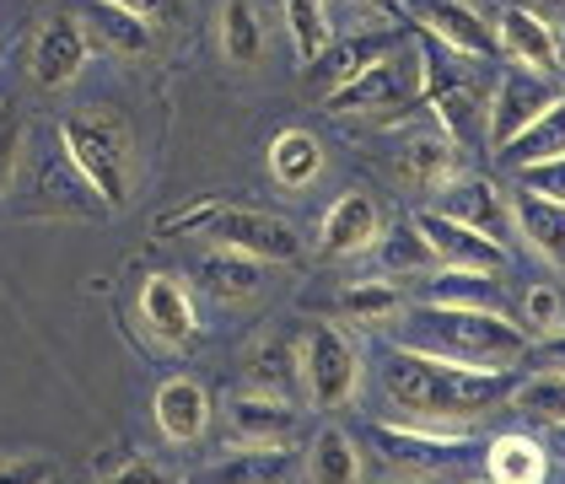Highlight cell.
Wrapping results in <instances>:
<instances>
[{
	"instance_id": "cell-33",
	"label": "cell",
	"mask_w": 565,
	"mask_h": 484,
	"mask_svg": "<svg viewBox=\"0 0 565 484\" xmlns=\"http://www.w3.org/2000/svg\"><path fill=\"white\" fill-rule=\"evenodd\" d=\"M383 265L398 269V275H415V269H431L436 265V254H431V243H426V232L415 226V221H398L388 237H383Z\"/></svg>"
},
{
	"instance_id": "cell-24",
	"label": "cell",
	"mask_w": 565,
	"mask_h": 484,
	"mask_svg": "<svg viewBox=\"0 0 565 484\" xmlns=\"http://www.w3.org/2000/svg\"><path fill=\"white\" fill-rule=\"evenodd\" d=\"M431 308H469V312H501V280L484 275V269H441L431 286H426Z\"/></svg>"
},
{
	"instance_id": "cell-13",
	"label": "cell",
	"mask_w": 565,
	"mask_h": 484,
	"mask_svg": "<svg viewBox=\"0 0 565 484\" xmlns=\"http://www.w3.org/2000/svg\"><path fill=\"white\" fill-rule=\"evenodd\" d=\"M436 211L463 221V226H475L484 237H495V243H507V232H512V205H507V194L490 178H458V183H447Z\"/></svg>"
},
{
	"instance_id": "cell-16",
	"label": "cell",
	"mask_w": 565,
	"mask_h": 484,
	"mask_svg": "<svg viewBox=\"0 0 565 484\" xmlns=\"http://www.w3.org/2000/svg\"><path fill=\"white\" fill-rule=\"evenodd\" d=\"M151 415H157V431L168 441H200L211 426V394L194 377H173V383L157 388Z\"/></svg>"
},
{
	"instance_id": "cell-43",
	"label": "cell",
	"mask_w": 565,
	"mask_h": 484,
	"mask_svg": "<svg viewBox=\"0 0 565 484\" xmlns=\"http://www.w3.org/2000/svg\"><path fill=\"white\" fill-rule=\"evenodd\" d=\"M350 6H355V11H372V6H377V0H350Z\"/></svg>"
},
{
	"instance_id": "cell-39",
	"label": "cell",
	"mask_w": 565,
	"mask_h": 484,
	"mask_svg": "<svg viewBox=\"0 0 565 484\" xmlns=\"http://www.w3.org/2000/svg\"><path fill=\"white\" fill-rule=\"evenodd\" d=\"M114 6H125V11L146 17V22H162V17H173V0H114Z\"/></svg>"
},
{
	"instance_id": "cell-21",
	"label": "cell",
	"mask_w": 565,
	"mask_h": 484,
	"mask_svg": "<svg viewBox=\"0 0 565 484\" xmlns=\"http://www.w3.org/2000/svg\"><path fill=\"white\" fill-rule=\"evenodd\" d=\"M512 221L522 226L527 248H539L550 265L565 269V205L561 200H544V194H527L522 189L518 200H512Z\"/></svg>"
},
{
	"instance_id": "cell-44",
	"label": "cell",
	"mask_w": 565,
	"mask_h": 484,
	"mask_svg": "<svg viewBox=\"0 0 565 484\" xmlns=\"http://www.w3.org/2000/svg\"><path fill=\"white\" fill-rule=\"evenodd\" d=\"M469 484H495V480H490V474H484V480H469Z\"/></svg>"
},
{
	"instance_id": "cell-4",
	"label": "cell",
	"mask_w": 565,
	"mask_h": 484,
	"mask_svg": "<svg viewBox=\"0 0 565 484\" xmlns=\"http://www.w3.org/2000/svg\"><path fill=\"white\" fill-rule=\"evenodd\" d=\"M372 452L383 458L393 480H436V474H452L469 463V431L463 426H388V420H372L366 426Z\"/></svg>"
},
{
	"instance_id": "cell-36",
	"label": "cell",
	"mask_w": 565,
	"mask_h": 484,
	"mask_svg": "<svg viewBox=\"0 0 565 484\" xmlns=\"http://www.w3.org/2000/svg\"><path fill=\"white\" fill-rule=\"evenodd\" d=\"M518 178H522V189H527V194H544V200H561V205H565V157L522 162Z\"/></svg>"
},
{
	"instance_id": "cell-41",
	"label": "cell",
	"mask_w": 565,
	"mask_h": 484,
	"mask_svg": "<svg viewBox=\"0 0 565 484\" xmlns=\"http://www.w3.org/2000/svg\"><path fill=\"white\" fill-rule=\"evenodd\" d=\"M550 431H555V447L565 452V420H561V426H550Z\"/></svg>"
},
{
	"instance_id": "cell-40",
	"label": "cell",
	"mask_w": 565,
	"mask_h": 484,
	"mask_svg": "<svg viewBox=\"0 0 565 484\" xmlns=\"http://www.w3.org/2000/svg\"><path fill=\"white\" fill-rule=\"evenodd\" d=\"M544 361H550V366H555V372H565V340H555V345H550V351H544Z\"/></svg>"
},
{
	"instance_id": "cell-30",
	"label": "cell",
	"mask_w": 565,
	"mask_h": 484,
	"mask_svg": "<svg viewBox=\"0 0 565 484\" xmlns=\"http://www.w3.org/2000/svg\"><path fill=\"white\" fill-rule=\"evenodd\" d=\"M507 404H512V409H522L527 420H539V426H561V420H565V372L544 366V372L522 377Z\"/></svg>"
},
{
	"instance_id": "cell-34",
	"label": "cell",
	"mask_w": 565,
	"mask_h": 484,
	"mask_svg": "<svg viewBox=\"0 0 565 484\" xmlns=\"http://www.w3.org/2000/svg\"><path fill=\"white\" fill-rule=\"evenodd\" d=\"M522 323H527L533 334H555L565 323V297L555 286H527V291H522Z\"/></svg>"
},
{
	"instance_id": "cell-11",
	"label": "cell",
	"mask_w": 565,
	"mask_h": 484,
	"mask_svg": "<svg viewBox=\"0 0 565 484\" xmlns=\"http://www.w3.org/2000/svg\"><path fill=\"white\" fill-rule=\"evenodd\" d=\"M140 318H146V334L162 345V351H183L194 340V302L183 291L178 275H146L140 286Z\"/></svg>"
},
{
	"instance_id": "cell-17",
	"label": "cell",
	"mask_w": 565,
	"mask_h": 484,
	"mask_svg": "<svg viewBox=\"0 0 565 484\" xmlns=\"http://www.w3.org/2000/svg\"><path fill=\"white\" fill-rule=\"evenodd\" d=\"M388 54H393V33H355V39H345V44H329L307 71L318 76V92L329 97L334 87L355 82L361 71H372V65L388 60Z\"/></svg>"
},
{
	"instance_id": "cell-23",
	"label": "cell",
	"mask_w": 565,
	"mask_h": 484,
	"mask_svg": "<svg viewBox=\"0 0 565 484\" xmlns=\"http://www.w3.org/2000/svg\"><path fill=\"white\" fill-rule=\"evenodd\" d=\"M243 377H248V394L291 398L302 388V351H297L291 340H264L259 351L248 355Z\"/></svg>"
},
{
	"instance_id": "cell-42",
	"label": "cell",
	"mask_w": 565,
	"mask_h": 484,
	"mask_svg": "<svg viewBox=\"0 0 565 484\" xmlns=\"http://www.w3.org/2000/svg\"><path fill=\"white\" fill-rule=\"evenodd\" d=\"M539 6H544V11H565V0H539Z\"/></svg>"
},
{
	"instance_id": "cell-29",
	"label": "cell",
	"mask_w": 565,
	"mask_h": 484,
	"mask_svg": "<svg viewBox=\"0 0 565 484\" xmlns=\"http://www.w3.org/2000/svg\"><path fill=\"white\" fill-rule=\"evenodd\" d=\"M501 157L518 162V168L522 162H544V157H565V92L518 135V140H512V146H507V151H501Z\"/></svg>"
},
{
	"instance_id": "cell-18",
	"label": "cell",
	"mask_w": 565,
	"mask_h": 484,
	"mask_svg": "<svg viewBox=\"0 0 565 484\" xmlns=\"http://www.w3.org/2000/svg\"><path fill=\"white\" fill-rule=\"evenodd\" d=\"M194 280H200V291H205L211 302H221V308H243V302H254V297L264 291V265L221 248V254H211V259H200Z\"/></svg>"
},
{
	"instance_id": "cell-10",
	"label": "cell",
	"mask_w": 565,
	"mask_h": 484,
	"mask_svg": "<svg viewBox=\"0 0 565 484\" xmlns=\"http://www.w3.org/2000/svg\"><path fill=\"white\" fill-rule=\"evenodd\" d=\"M415 22H420V33L436 39L441 49H452V54H463V60H490L495 54V28L479 17L475 6H463V0H415Z\"/></svg>"
},
{
	"instance_id": "cell-37",
	"label": "cell",
	"mask_w": 565,
	"mask_h": 484,
	"mask_svg": "<svg viewBox=\"0 0 565 484\" xmlns=\"http://www.w3.org/2000/svg\"><path fill=\"white\" fill-rule=\"evenodd\" d=\"M0 484H54V463H49V458H17V463H0Z\"/></svg>"
},
{
	"instance_id": "cell-8",
	"label": "cell",
	"mask_w": 565,
	"mask_h": 484,
	"mask_svg": "<svg viewBox=\"0 0 565 484\" xmlns=\"http://www.w3.org/2000/svg\"><path fill=\"white\" fill-rule=\"evenodd\" d=\"M87 54H92V39H87V28H82V17L60 11V17H49L44 28H39L33 54H28V71H33V82L44 92H60L82 76Z\"/></svg>"
},
{
	"instance_id": "cell-9",
	"label": "cell",
	"mask_w": 565,
	"mask_h": 484,
	"mask_svg": "<svg viewBox=\"0 0 565 484\" xmlns=\"http://www.w3.org/2000/svg\"><path fill=\"white\" fill-rule=\"evenodd\" d=\"M415 226L426 232V243H431L441 269H484V275H501L507 269V243L484 237V232L463 226V221L441 216V211H420Z\"/></svg>"
},
{
	"instance_id": "cell-12",
	"label": "cell",
	"mask_w": 565,
	"mask_h": 484,
	"mask_svg": "<svg viewBox=\"0 0 565 484\" xmlns=\"http://www.w3.org/2000/svg\"><path fill=\"white\" fill-rule=\"evenodd\" d=\"M495 44H501V54H512L518 65H527V71H544V76L561 71V39H555V28L533 6H507L501 11Z\"/></svg>"
},
{
	"instance_id": "cell-45",
	"label": "cell",
	"mask_w": 565,
	"mask_h": 484,
	"mask_svg": "<svg viewBox=\"0 0 565 484\" xmlns=\"http://www.w3.org/2000/svg\"><path fill=\"white\" fill-rule=\"evenodd\" d=\"M561 76H565V60H561Z\"/></svg>"
},
{
	"instance_id": "cell-1",
	"label": "cell",
	"mask_w": 565,
	"mask_h": 484,
	"mask_svg": "<svg viewBox=\"0 0 565 484\" xmlns=\"http://www.w3.org/2000/svg\"><path fill=\"white\" fill-rule=\"evenodd\" d=\"M512 388H518L512 372L458 366L431 351H393L383 361V394L415 426H469L479 415L501 409Z\"/></svg>"
},
{
	"instance_id": "cell-6",
	"label": "cell",
	"mask_w": 565,
	"mask_h": 484,
	"mask_svg": "<svg viewBox=\"0 0 565 484\" xmlns=\"http://www.w3.org/2000/svg\"><path fill=\"white\" fill-rule=\"evenodd\" d=\"M205 232L226 254H243V259H259V265H302V237L280 216H264V211H211Z\"/></svg>"
},
{
	"instance_id": "cell-32",
	"label": "cell",
	"mask_w": 565,
	"mask_h": 484,
	"mask_svg": "<svg viewBox=\"0 0 565 484\" xmlns=\"http://www.w3.org/2000/svg\"><path fill=\"white\" fill-rule=\"evenodd\" d=\"M280 6H286V28H291L297 60L312 65L323 49L334 44V39H329V11H323V0H280Z\"/></svg>"
},
{
	"instance_id": "cell-38",
	"label": "cell",
	"mask_w": 565,
	"mask_h": 484,
	"mask_svg": "<svg viewBox=\"0 0 565 484\" xmlns=\"http://www.w3.org/2000/svg\"><path fill=\"white\" fill-rule=\"evenodd\" d=\"M103 484H178L168 469H157V463H146V458H135V463H125V469H114Z\"/></svg>"
},
{
	"instance_id": "cell-20",
	"label": "cell",
	"mask_w": 565,
	"mask_h": 484,
	"mask_svg": "<svg viewBox=\"0 0 565 484\" xmlns=\"http://www.w3.org/2000/svg\"><path fill=\"white\" fill-rule=\"evenodd\" d=\"M200 484H297V458L286 447H243L221 458Z\"/></svg>"
},
{
	"instance_id": "cell-14",
	"label": "cell",
	"mask_w": 565,
	"mask_h": 484,
	"mask_svg": "<svg viewBox=\"0 0 565 484\" xmlns=\"http://www.w3.org/2000/svg\"><path fill=\"white\" fill-rule=\"evenodd\" d=\"M377 232H383V216H377V200L372 194H340L334 205H329V216H323V232H318V248L329 254V259H350V254H361V248H372L377 243Z\"/></svg>"
},
{
	"instance_id": "cell-25",
	"label": "cell",
	"mask_w": 565,
	"mask_h": 484,
	"mask_svg": "<svg viewBox=\"0 0 565 484\" xmlns=\"http://www.w3.org/2000/svg\"><path fill=\"white\" fill-rule=\"evenodd\" d=\"M484 474L495 484H544L550 480V452L533 437H495L484 447Z\"/></svg>"
},
{
	"instance_id": "cell-2",
	"label": "cell",
	"mask_w": 565,
	"mask_h": 484,
	"mask_svg": "<svg viewBox=\"0 0 565 484\" xmlns=\"http://www.w3.org/2000/svg\"><path fill=\"white\" fill-rule=\"evenodd\" d=\"M420 345L409 351L447 355L458 366H484V372H512L527 355V334L507 312H469V308H420L415 318Z\"/></svg>"
},
{
	"instance_id": "cell-19",
	"label": "cell",
	"mask_w": 565,
	"mask_h": 484,
	"mask_svg": "<svg viewBox=\"0 0 565 484\" xmlns=\"http://www.w3.org/2000/svg\"><path fill=\"white\" fill-rule=\"evenodd\" d=\"M82 28H87L92 44L114 49V54H125V60L151 49V22L125 11V6H114V0H87V6H82Z\"/></svg>"
},
{
	"instance_id": "cell-7",
	"label": "cell",
	"mask_w": 565,
	"mask_h": 484,
	"mask_svg": "<svg viewBox=\"0 0 565 484\" xmlns=\"http://www.w3.org/2000/svg\"><path fill=\"white\" fill-rule=\"evenodd\" d=\"M565 87H555V76L544 71H527V65H512L495 87H490V146L507 151Z\"/></svg>"
},
{
	"instance_id": "cell-22",
	"label": "cell",
	"mask_w": 565,
	"mask_h": 484,
	"mask_svg": "<svg viewBox=\"0 0 565 484\" xmlns=\"http://www.w3.org/2000/svg\"><path fill=\"white\" fill-rule=\"evenodd\" d=\"M398 173L409 178V183H426V189H447L452 173H458V140H447V135H409L404 146H398Z\"/></svg>"
},
{
	"instance_id": "cell-27",
	"label": "cell",
	"mask_w": 565,
	"mask_h": 484,
	"mask_svg": "<svg viewBox=\"0 0 565 484\" xmlns=\"http://www.w3.org/2000/svg\"><path fill=\"white\" fill-rule=\"evenodd\" d=\"M307 480L312 484H361V452L345 431H318L307 452Z\"/></svg>"
},
{
	"instance_id": "cell-3",
	"label": "cell",
	"mask_w": 565,
	"mask_h": 484,
	"mask_svg": "<svg viewBox=\"0 0 565 484\" xmlns=\"http://www.w3.org/2000/svg\"><path fill=\"white\" fill-rule=\"evenodd\" d=\"M60 140H65L76 173L97 189V200L125 211L130 205V162H135L125 119L108 114V108H76V114L60 119Z\"/></svg>"
},
{
	"instance_id": "cell-5",
	"label": "cell",
	"mask_w": 565,
	"mask_h": 484,
	"mask_svg": "<svg viewBox=\"0 0 565 484\" xmlns=\"http://www.w3.org/2000/svg\"><path fill=\"white\" fill-rule=\"evenodd\" d=\"M302 394L312 409L340 415L361 398V351L350 345L340 323H312L302 340Z\"/></svg>"
},
{
	"instance_id": "cell-28",
	"label": "cell",
	"mask_w": 565,
	"mask_h": 484,
	"mask_svg": "<svg viewBox=\"0 0 565 484\" xmlns=\"http://www.w3.org/2000/svg\"><path fill=\"white\" fill-rule=\"evenodd\" d=\"M221 49L232 65H259L264 60V22L254 0H226L221 6Z\"/></svg>"
},
{
	"instance_id": "cell-31",
	"label": "cell",
	"mask_w": 565,
	"mask_h": 484,
	"mask_svg": "<svg viewBox=\"0 0 565 484\" xmlns=\"http://www.w3.org/2000/svg\"><path fill=\"white\" fill-rule=\"evenodd\" d=\"M340 312L355 318V323H388L404 312V291L393 280H355L340 291Z\"/></svg>"
},
{
	"instance_id": "cell-26",
	"label": "cell",
	"mask_w": 565,
	"mask_h": 484,
	"mask_svg": "<svg viewBox=\"0 0 565 484\" xmlns=\"http://www.w3.org/2000/svg\"><path fill=\"white\" fill-rule=\"evenodd\" d=\"M269 173L280 189H307L323 173V146L307 130H280L269 140Z\"/></svg>"
},
{
	"instance_id": "cell-35",
	"label": "cell",
	"mask_w": 565,
	"mask_h": 484,
	"mask_svg": "<svg viewBox=\"0 0 565 484\" xmlns=\"http://www.w3.org/2000/svg\"><path fill=\"white\" fill-rule=\"evenodd\" d=\"M17 157H22V108L17 103H0V194L17 178Z\"/></svg>"
},
{
	"instance_id": "cell-15",
	"label": "cell",
	"mask_w": 565,
	"mask_h": 484,
	"mask_svg": "<svg viewBox=\"0 0 565 484\" xmlns=\"http://www.w3.org/2000/svg\"><path fill=\"white\" fill-rule=\"evenodd\" d=\"M226 420L243 447H286L297 437V409L275 394H237L226 404Z\"/></svg>"
}]
</instances>
